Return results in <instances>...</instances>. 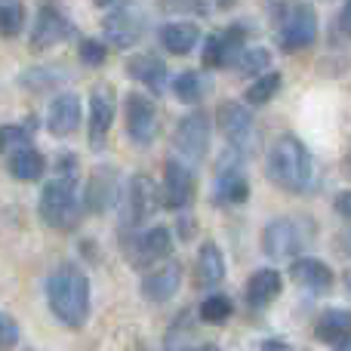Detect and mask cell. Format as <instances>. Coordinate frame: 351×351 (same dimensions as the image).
<instances>
[{"label": "cell", "instance_id": "9a60e30c", "mask_svg": "<svg viewBox=\"0 0 351 351\" xmlns=\"http://www.w3.org/2000/svg\"><path fill=\"white\" fill-rule=\"evenodd\" d=\"M117 173L111 167H96L90 173V185L84 194V210L93 216H102L108 206H117Z\"/></svg>", "mask_w": 351, "mask_h": 351}, {"label": "cell", "instance_id": "8fae6325", "mask_svg": "<svg viewBox=\"0 0 351 351\" xmlns=\"http://www.w3.org/2000/svg\"><path fill=\"white\" fill-rule=\"evenodd\" d=\"M74 34V25L68 22V16L53 3H40V12H37V22H34V34H31V49H49L56 43L68 40Z\"/></svg>", "mask_w": 351, "mask_h": 351}, {"label": "cell", "instance_id": "2e32d148", "mask_svg": "<svg viewBox=\"0 0 351 351\" xmlns=\"http://www.w3.org/2000/svg\"><path fill=\"white\" fill-rule=\"evenodd\" d=\"M182 287V265L173 259H164L152 274L142 280V296L148 302H170Z\"/></svg>", "mask_w": 351, "mask_h": 351}, {"label": "cell", "instance_id": "d590c367", "mask_svg": "<svg viewBox=\"0 0 351 351\" xmlns=\"http://www.w3.org/2000/svg\"><path fill=\"white\" fill-rule=\"evenodd\" d=\"M74 167H77V160H74L71 152L59 158V176H74Z\"/></svg>", "mask_w": 351, "mask_h": 351}, {"label": "cell", "instance_id": "f1b7e54d", "mask_svg": "<svg viewBox=\"0 0 351 351\" xmlns=\"http://www.w3.org/2000/svg\"><path fill=\"white\" fill-rule=\"evenodd\" d=\"M231 311H234V305H231L228 296H222V293H213V296H206L204 302H200L197 315L204 324H225L231 317Z\"/></svg>", "mask_w": 351, "mask_h": 351}, {"label": "cell", "instance_id": "cb8c5ba5", "mask_svg": "<svg viewBox=\"0 0 351 351\" xmlns=\"http://www.w3.org/2000/svg\"><path fill=\"white\" fill-rule=\"evenodd\" d=\"M200 40V28L194 22H167L160 28V47L173 56H188Z\"/></svg>", "mask_w": 351, "mask_h": 351}, {"label": "cell", "instance_id": "8992f818", "mask_svg": "<svg viewBox=\"0 0 351 351\" xmlns=\"http://www.w3.org/2000/svg\"><path fill=\"white\" fill-rule=\"evenodd\" d=\"M210 133H213V123L204 111H191L185 114L179 123H176V133H173V148L188 160H204L206 158V148H210Z\"/></svg>", "mask_w": 351, "mask_h": 351}, {"label": "cell", "instance_id": "d6986e66", "mask_svg": "<svg viewBox=\"0 0 351 351\" xmlns=\"http://www.w3.org/2000/svg\"><path fill=\"white\" fill-rule=\"evenodd\" d=\"M114 123V93L108 86H96L90 96V145H102Z\"/></svg>", "mask_w": 351, "mask_h": 351}, {"label": "cell", "instance_id": "3957f363", "mask_svg": "<svg viewBox=\"0 0 351 351\" xmlns=\"http://www.w3.org/2000/svg\"><path fill=\"white\" fill-rule=\"evenodd\" d=\"M37 213L40 219L56 231H71L77 228L80 216H84V204L77 194V179L74 176H56L47 182L37 200Z\"/></svg>", "mask_w": 351, "mask_h": 351}, {"label": "cell", "instance_id": "7a4b0ae2", "mask_svg": "<svg viewBox=\"0 0 351 351\" xmlns=\"http://www.w3.org/2000/svg\"><path fill=\"white\" fill-rule=\"evenodd\" d=\"M265 173L280 191L290 194H305L315 179V160H311L308 148L296 136H280L274 145L268 148L265 158Z\"/></svg>", "mask_w": 351, "mask_h": 351}, {"label": "cell", "instance_id": "f546056e", "mask_svg": "<svg viewBox=\"0 0 351 351\" xmlns=\"http://www.w3.org/2000/svg\"><path fill=\"white\" fill-rule=\"evenodd\" d=\"M271 65V53L265 47H253V49H243L241 59H237V74L243 77H259V74L268 71Z\"/></svg>", "mask_w": 351, "mask_h": 351}, {"label": "cell", "instance_id": "60d3db41", "mask_svg": "<svg viewBox=\"0 0 351 351\" xmlns=\"http://www.w3.org/2000/svg\"><path fill=\"white\" fill-rule=\"evenodd\" d=\"M336 348H348V351H351V336H348V339H342V342H339V346H336Z\"/></svg>", "mask_w": 351, "mask_h": 351}, {"label": "cell", "instance_id": "9c48e42d", "mask_svg": "<svg viewBox=\"0 0 351 351\" xmlns=\"http://www.w3.org/2000/svg\"><path fill=\"white\" fill-rule=\"evenodd\" d=\"M243 40H247V31H243L241 25L213 31L204 43V68L237 65V59H241V53H243Z\"/></svg>", "mask_w": 351, "mask_h": 351}, {"label": "cell", "instance_id": "e575fe53", "mask_svg": "<svg viewBox=\"0 0 351 351\" xmlns=\"http://www.w3.org/2000/svg\"><path fill=\"white\" fill-rule=\"evenodd\" d=\"M333 210L339 213L346 222H351V191H339V194H336V197H333Z\"/></svg>", "mask_w": 351, "mask_h": 351}, {"label": "cell", "instance_id": "44dd1931", "mask_svg": "<svg viewBox=\"0 0 351 351\" xmlns=\"http://www.w3.org/2000/svg\"><path fill=\"white\" fill-rule=\"evenodd\" d=\"M127 74L133 80H139L142 86H148L152 93H164V86H167V65H164V59H158L154 53L133 56V59L127 62Z\"/></svg>", "mask_w": 351, "mask_h": 351}, {"label": "cell", "instance_id": "e0dca14e", "mask_svg": "<svg viewBox=\"0 0 351 351\" xmlns=\"http://www.w3.org/2000/svg\"><path fill=\"white\" fill-rule=\"evenodd\" d=\"M247 197H250V182L241 167H216L213 200L219 206H241Z\"/></svg>", "mask_w": 351, "mask_h": 351}, {"label": "cell", "instance_id": "4fadbf2b", "mask_svg": "<svg viewBox=\"0 0 351 351\" xmlns=\"http://www.w3.org/2000/svg\"><path fill=\"white\" fill-rule=\"evenodd\" d=\"M80 121H84V105H80L77 93H62V96L53 99L47 111V130L56 139H65V136L77 133Z\"/></svg>", "mask_w": 351, "mask_h": 351}, {"label": "cell", "instance_id": "b9f144b4", "mask_svg": "<svg viewBox=\"0 0 351 351\" xmlns=\"http://www.w3.org/2000/svg\"><path fill=\"white\" fill-rule=\"evenodd\" d=\"M114 0H96V6H111Z\"/></svg>", "mask_w": 351, "mask_h": 351}, {"label": "cell", "instance_id": "30bf717a", "mask_svg": "<svg viewBox=\"0 0 351 351\" xmlns=\"http://www.w3.org/2000/svg\"><path fill=\"white\" fill-rule=\"evenodd\" d=\"M194 173L188 170L182 160L170 158L164 164V185H160V204L167 206V210H185V206H191L194 200Z\"/></svg>", "mask_w": 351, "mask_h": 351}, {"label": "cell", "instance_id": "52a82bcc", "mask_svg": "<svg viewBox=\"0 0 351 351\" xmlns=\"http://www.w3.org/2000/svg\"><path fill=\"white\" fill-rule=\"evenodd\" d=\"M302 231L293 219H271L262 231V253L268 256L271 262H287L293 256L302 253Z\"/></svg>", "mask_w": 351, "mask_h": 351}, {"label": "cell", "instance_id": "4dcf8cb0", "mask_svg": "<svg viewBox=\"0 0 351 351\" xmlns=\"http://www.w3.org/2000/svg\"><path fill=\"white\" fill-rule=\"evenodd\" d=\"M25 25L22 0H0V37H16Z\"/></svg>", "mask_w": 351, "mask_h": 351}, {"label": "cell", "instance_id": "83f0119b", "mask_svg": "<svg viewBox=\"0 0 351 351\" xmlns=\"http://www.w3.org/2000/svg\"><path fill=\"white\" fill-rule=\"evenodd\" d=\"M280 80H284V77H280L278 71H265V74H259V77H253V84H250L247 93H243V102L253 105V108L268 105L274 96H278Z\"/></svg>", "mask_w": 351, "mask_h": 351}, {"label": "cell", "instance_id": "74e56055", "mask_svg": "<svg viewBox=\"0 0 351 351\" xmlns=\"http://www.w3.org/2000/svg\"><path fill=\"white\" fill-rule=\"evenodd\" d=\"M259 348H290V342H284V339H262Z\"/></svg>", "mask_w": 351, "mask_h": 351}, {"label": "cell", "instance_id": "ac0fdd59", "mask_svg": "<svg viewBox=\"0 0 351 351\" xmlns=\"http://www.w3.org/2000/svg\"><path fill=\"white\" fill-rule=\"evenodd\" d=\"M290 280H293L296 287H302V290L327 293L330 287L336 284V274H333V268H330L327 262L305 256V259H296V262L290 265Z\"/></svg>", "mask_w": 351, "mask_h": 351}, {"label": "cell", "instance_id": "5bb4252c", "mask_svg": "<svg viewBox=\"0 0 351 351\" xmlns=\"http://www.w3.org/2000/svg\"><path fill=\"white\" fill-rule=\"evenodd\" d=\"M216 127L231 145L243 148L253 139V111L241 102H222L216 111Z\"/></svg>", "mask_w": 351, "mask_h": 351}, {"label": "cell", "instance_id": "7402d4cb", "mask_svg": "<svg viewBox=\"0 0 351 351\" xmlns=\"http://www.w3.org/2000/svg\"><path fill=\"white\" fill-rule=\"evenodd\" d=\"M280 290H284L280 271H274V268H259V271H253V278L247 280V302L253 305V308H265V305H271L274 299L280 296Z\"/></svg>", "mask_w": 351, "mask_h": 351}, {"label": "cell", "instance_id": "603a6c76", "mask_svg": "<svg viewBox=\"0 0 351 351\" xmlns=\"http://www.w3.org/2000/svg\"><path fill=\"white\" fill-rule=\"evenodd\" d=\"M194 278H197V287H204V290H213V287H219L225 280V256L213 241H206L200 247Z\"/></svg>", "mask_w": 351, "mask_h": 351}, {"label": "cell", "instance_id": "7c38bea8", "mask_svg": "<svg viewBox=\"0 0 351 351\" xmlns=\"http://www.w3.org/2000/svg\"><path fill=\"white\" fill-rule=\"evenodd\" d=\"M102 28H105V37H108L111 47L127 49V47H133V43H139L142 31H145V16H142L133 3H127L123 10H114L111 16H105Z\"/></svg>", "mask_w": 351, "mask_h": 351}, {"label": "cell", "instance_id": "f35d334b", "mask_svg": "<svg viewBox=\"0 0 351 351\" xmlns=\"http://www.w3.org/2000/svg\"><path fill=\"white\" fill-rule=\"evenodd\" d=\"M219 10H228V6H234V0H216Z\"/></svg>", "mask_w": 351, "mask_h": 351}, {"label": "cell", "instance_id": "5b68a950", "mask_svg": "<svg viewBox=\"0 0 351 351\" xmlns=\"http://www.w3.org/2000/svg\"><path fill=\"white\" fill-rule=\"evenodd\" d=\"M160 204V191L154 188V182L148 176H133L123 185L121 197H117V210H121L123 228H139Z\"/></svg>", "mask_w": 351, "mask_h": 351}, {"label": "cell", "instance_id": "6da1fadb", "mask_svg": "<svg viewBox=\"0 0 351 351\" xmlns=\"http://www.w3.org/2000/svg\"><path fill=\"white\" fill-rule=\"evenodd\" d=\"M47 302L53 317L68 330H80L90 317V280L77 265H62L47 280Z\"/></svg>", "mask_w": 351, "mask_h": 351}, {"label": "cell", "instance_id": "836d02e7", "mask_svg": "<svg viewBox=\"0 0 351 351\" xmlns=\"http://www.w3.org/2000/svg\"><path fill=\"white\" fill-rule=\"evenodd\" d=\"M19 342V324L6 311H0V348H12Z\"/></svg>", "mask_w": 351, "mask_h": 351}, {"label": "cell", "instance_id": "d6a6232c", "mask_svg": "<svg viewBox=\"0 0 351 351\" xmlns=\"http://www.w3.org/2000/svg\"><path fill=\"white\" fill-rule=\"evenodd\" d=\"M77 56H80V62L84 65H90V68H99V65H105V59H108V47H105L102 40H80V47H77Z\"/></svg>", "mask_w": 351, "mask_h": 351}, {"label": "cell", "instance_id": "7bdbcfd3", "mask_svg": "<svg viewBox=\"0 0 351 351\" xmlns=\"http://www.w3.org/2000/svg\"><path fill=\"white\" fill-rule=\"evenodd\" d=\"M348 250H351V234H348Z\"/></svg>", "mask_w": 351, "mask_h": 351}, {"label": "cell", "instance_id": "4316f807", "mask_svg": "<svg viewBox=\"0 0 351 351\" xmlns=\"http://www.w3.org/2000/svg\"><path fill=\"white\" fill-rule=\"evenodd\" d=\"M210 93V80L200 71H182L179 77L173 80V96L185 105H200Z\"/></svg>", "mask_w": 351, "mask_h": 351}, {"label": "cell", "instance_id": "484cf974", "mask_svg": "<svg viewBox=\"0 0 351 351\" xmlns=\"http://www.w3.org/2000/svg\"><path fill=\"white\" fill-rule=\"evenodd\" d=\"M6 167H10V173L16 176L19 182H37L43 176V170H47V160H43V154L37 152V148L22 145L6 154Z\"/></svg>", "mask_w": 351, "mask_h": 351}, {"label": "cell", "instance_id": "8d00e7d4", "mask_svg": "<svg viewBox=\"0 0 351 351\" xmlns=\"http://www.w3.org/2000/svg\"><path fill=\"white\" fill-rule=\"evenodd\" d=\"M339 28H342V34L351 37V0H346V6L339 12Z\"/></svg>", "mask_w": 351, "mask_h": 351}, {"label": "cell", "instance_id": "1f68e13d", "mask_svg": "<svg viewBox=\"0 0 351 351\" xmlns=\"http://www.w3.org/2000/svg\"><path fill=\"white\" fill-rule=\"evenodd\" d=\"M22 145H31V133L25 127H16V123H10V127H0V154H10L16 152V148Z\"/></svg>", "mask_w": 351, "mask_h": 351}, {"label": "cell", "instance_id": "ffe728a7", "mask_svg": "<svg viewBox=\"0 0 351 351\" xmlns=\"http://www.w3.org/2000/svg\"><path fill=\"white\" fill-rule=\"evenodd\" d=\"M133 259L139 265H148V262H164L167 256L173 253V234L167 225H154V228L142 231L136 237V247H133Z\"/></svg>", "mask_w": 351, "mask_h": 351}, {"label": "cell", "instance_id": "d4e9b609", "mask_svg": "<svg viewBox=\"0 0 351 351\" xmlns=\"http://www.w3.org/2000/svg\"><path fill=\"white\" fill-rule=\"evenodd\" d=\"M315 336L327 346H339L342 339L351 336V311L346 308H327L317 315L315 321Z\"/></svg>", "mask_w": 351, "mask_h": 351}, {"label": "cell", "instance_id": "ab89813d", "mask_svg": "<svg viewBox=\"0 0 351 351\" xmlns=\"http://www.w3.org/2000/svg\"><path fill=\"white\" fill-rule=\"evenodd\" d=\"M342 284H346V290L351 293V271H346V278H342Z\"/></svg>", "mask_w": 351, "mask_h": 351}, {"label": "cell", "instance_id": "277c9868", "mask_svg": "<svg viewBox=\"0 0 351 351\" xmlns=\"http://www.w3.org/2000/svg\"><path fill=\"white\" fill-rule=\"evenodd\" d=\"M317 37V16L308 3L296 0L278 19V47L284 53H302Z\"/></svg>", "mask_w": 351, "mask_h": 351}, {"label": "cell", "instance_id": "ba28073f", "mask_svg": "<svg viewBox=\"0 0 351 351\" xmlns=\"http://www.w3.org/2000/svg\"><path fill=\"white\" fill-rule=\"evenodd\" d=\"M127 133L130 142L139 148H148L158 139V105L142 93L127 96Z\"/></svg>", "mask_w": 351, "mask_h": 351}]
</instances>
